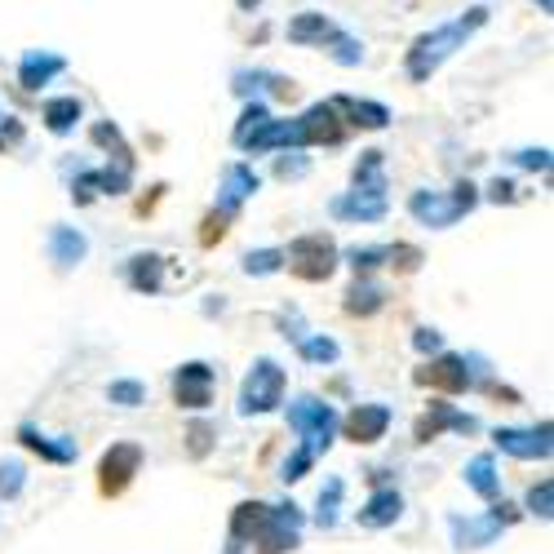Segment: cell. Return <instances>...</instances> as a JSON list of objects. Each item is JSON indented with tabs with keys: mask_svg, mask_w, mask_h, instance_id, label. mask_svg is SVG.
Returning a JSON list of instances; mask_svg holds the SVG:
<instances>
[{
	"mask_svg": "<svg viewBox=\"0 0 554 554\" xmlns=\"http://www.w3.org/2000/svg\"><path fill=\"white\" fill-rule=\"evenodd\" d=\"M484 23H488V9L475 5V9H466L461 18H453V23H444V27H435V32L417 36L413 49H408V80H417V85L430 80Z\"/></svg>",
	"mask_w": 554,
	"mask_h": 554,
	"instance_id": "6da1fadb",
	"label": "cell"
},
{
	"mask_svg": "<svg viewBox=\"0 0 554 554\" xmlns=\"http://www.w3.org/2000/svg\"><path fill=\"white\" fill-rule=\"evenodd\" d=\"M337 218L351 222H377L386 218V160L382 151H364L355 164V191L342 200H333Z\"/></svg>",
	"mask_w": 554,
	"mask_h": 554,
	"instance_id": "7a4b0ae2",
	"label": "cell"
},
{
	"mask_svg": "<svg viewBox=\"0 0 554 554\" xmlns=\"http://www.w3.org/2000/svg\"><path fill=\"white\" fill-rule=\"evenodd\" d=\"M475 204H479V191L470 187V182H457L453 196H444V191H413V196H408V213H413L422 227L444 231V227H453L457 218H466Z\"/></svg>",
	"mask_w": 554,
	"mask_h": 554,
	"instance_id": "3957f363",
	"label": "cell"
},
{
	"mask_svg": "<svg viewBox=\"0 0 554 554\" xmlns=\"http://www.w3.org/2000/svg\"><path fill=\"white\" fill-rule=\"evenodd\" d=\"M284 266H289L297 280L324 284L328 275L337 271V244H333V235H324V231L297 235V240L289 244V253H284Z\"/></svg>",
	"mask_w": 554,
	"mask_h": 554,
	"instance_id": "277c9868",
	"label": "cell"
},
{
	"mask_svg": "<svg viewBox=\"0 0 554 554\" xmlns=\"http://www.w3.org/2000/svg\"><path fill=\"white\" fill-rule=\"evenodd\" d=\"M289 426L302 435V448L311 457H320L328 444H333V430H337V413L333 404H324V399L315 395H302L289 404Z\"/></svg>",
	"mask_w": 554,
	"mask_h": 554,
	"instance_id": "5b68a950",
	"label": "cell"
},
{
	"mask_svg": "<svg viewBox=\"0 0 554 554\" xmlns=\"http://www.w3.org/2000/svg\"><path fill=\"white\" fill-rule=\"evenodd\" d=\"M284 404V368L275 359H258L253 373L244 377L240 386V413L253 417V413H271V408Z\"/></svg>",
	"mask_w": 554,
	"mask_h": 554,
	"instance_id": "8992f818",
	"label": "cell"
},
{
	"mask_svg": "<svg viewBox=\"0 0 554 554\" xmlns=\"http://www.w3.org/2000/svg\"><path fill=\"white\" fill-rule=\"evenodd\" d=\"M138 466H142V448L138 444H111L107 453H102V461H98V492H102V497H120V492L133 484Z\"/></svg>",
	"mask_w": 554,
	"mask_h": 554,
	"instance_id": "52a82bcc",
	"label": "cell"
},
{
	"mask_svg": "<svg viewBox=\"0 0 554 554\" xmlns=\"http://www.w3.org/2000/svg\"><path fill=\"white\" fill-rule=\"evenodd\" d=\"M515 506H492L488 515H479V519H453V541H457V550H484L497 541V532L506 528V523H515Z\"/></svg>",
	"mask_w": 554,
	"mask_h": 554,
	"instance_id": "ba28073f",
	"label": "cell"
},
{
	"mask_svg": "<svg viewBox=\"0 0 554 554\" xmlns=\"http://www.w3.org/2000/svg\"><path fill=\"white\" fill-rule=\"evenodd\" d=\"M297 532H302V510H297L293 501L289 506H271L262 532L253 537V546H258V554H284L297 546Z\"/></svg>",
	"mask_w": 554,
	"mask_h": 554,
	"instance_id": "9c48e42d",
	"label": "cell"
},
{
	"mask_svg": "<svg viewBox=\"0 0 554 554\" xmlns=\"http://www.w3.org/2000/svg\"><path fill=\"white\" fill-rule=\"evenodd\" d=\"M417 386H430V391H444V395H461L470 391V368H466V355H439L422 364L413 373Z\"/></svg>",
	"mask_w": 554,
	"mask_h": 554,
	"instance_id": "30bf717a",
	"label": "cell"
},
{
	"mask_svg": "<svg viewBox=\"0 0 554 554\" xmlns=\"http://www.w3.org/2000/svg\"><path fill=\"white\" fill-rule=\"evenodd\" d=\"M297 125H302V147H337V142L346 138V125H342L333 102L306 107V116L297 120Z\"/></svg>",
	"mask_w": 554,
	"mask_h": 554,
	"instance_id": "8fae6325",
	"label": "cell"
},
{
	"mask_svg": "<svg viewBox=\"0 0 554 554\" xmlns=\"http://www.w3.org/2000/svg\"><path fill=\"white\" fill-rule=\"evenodd\" d=\"M492 439H497L501 453L519 457V461H546L550 457V422H541V426H532V430L501 426Z\"/></svg>",
	"mask_w": 554,
	"mask_h": 554,
	"instance_id": "7c38bea8",
	"label": "cell"
},
{
	"mask_svg": "<svg viewBox=\"0 0 554 554\" xmlns=\"http://www.w3.org/2000/svg\"><path fill=\"white\" fill-rule=\"evenodd\" d=\"M444 430H461V435H470V430H479V422H475V417H466V413H457V408L444 404V399H435V404L417 417L413 439H417V444H430V439H439Z\"/></svg>",
	"mask_w": 554,
	"mask_h": 554,
	"instance_id": "4fadbf2b",
	"label": "cell"
},
{
	"mask_svg": "<svg viewBox=\"0 0 554 554\" xmlns=\"http://www.w3.org/2000/svg\"><path fill=\"white\" fill-rule=\"evenodd\" d=\"M173 399H178V408H209L213 404V368L182 364L178 377H173Z\"/></svg>",
	"mask_w": 554,
	"mask_h": 554,
	"instance_id": "5bb4252c",
	"label": "cell"
},
{
	"mask_svg": "<svg viewBox=\"0 0 554 554\" xmlns=\"http://www.w3.org/2000/svg\"><path fill=\"white\" fill-rule=\"evenodd\" d=\"M342 430L351 444H377V439L391 430V408L386 404H355L351 413H346Z\"/></svg>",
	"mask_w": 554,
	"mask_h": 554,
	"instance_id": "9a60e30c",
	"label": "cell"
},
{
	"mask_svg": "<svg viewBox=\"0 0 554 554\" xmlns=\"http://www.w3.org/2000/svg\"><path fill=\"white\" fill-rule=\"evenodd\" d=\"M258 187H262V182H258V173H253L249 164H227V173H222V187H218V209L222 213H235Z\"/></svg>",
	"mask_w": 554,
	"mask_h": 554,
	"instance_id": "2e32d148",
	"label": "cell"
},
{
	"mask_svg": "<svg viewBox=\"0 0 554 554\" xmlns=\"http://www.w3.org/2000/svg\"><path fill=\"white\" fill-rule=\"evenodd\" d=\"M404 515V497L395 488H377L373 497L364 501V510H355L359 528H391V523Z\"/></svg>",
	"mask_w": 554,
	"mask_h": 554,
	"instance_id": "e0dca14e",
	"label": "cell"
},
{
	"mask_svg": "<svg viewBox=\"0 0 554 554\" xmlns=\"http://www.w3.org/2000/svg\"><path fill=\"white\" fill-rule=\"evenodd\" d=\"M280 147H302V125H297V120H266V125L244 142V151H253V156L280 151Z\"/></svg>",
	"mask_w": 554,
	"mask_h": 554,
	"instance_id": "ac0fdd59",
	"label": "cell"
},
{
	"mask_svg": "<svg viewBox=\"0 0 554 554\" xmlns=\"http://www.w3.org/2000/svg\"><path fill=\"white\" fill-rule=\"evenodd\" d=\"M266 510H271V506H262V501H240V506H235V515H231V546H227V554H240V550H244V541L258 537L262 523H266Z\"/></svg>",
	"mask_w": 554,
	"mask_h": 554,
	"instance_id": "d6986e66",
	"label": "cell"
},
{
	"mask_svg": "<svg viewBox=\"0 0 554 554\" xmlns=\"http://www.w3.org/2000/svg\"><path fill=\"white\" fill-rule=\"evenodd\" d=\"M67 63L58 54H49V49H32V54L23 58V67H18V85L23 89H40V85H49V80L58 76Z\"/></svg>",
	"mask_w": 554,
	"mask_h": 554,
	"instance_id": "ffe728a7",
	"label": "cell"
},
{
	"mask_svg": "<svg viewBox=\"0 0 554 554\" xmlns=\"http://www.w3.org/2000/svg\"><path fill=\"white\" fill-rule=\"evenodd\" d=\"M85 253H89V244H85V235H80L76 227H54V231H49V258L63 266V271H71Z\"/></svg>",
	"mask_w": 554,
	"mask_h": 554,
	"instance_id": "44dd1931",
	"label": "cell"
},
{
	"mask_svg": "<svg viewBox=\"0 0 554 554\" xmlns=\"http://www.w3.org/2000/svg\"><path fill=\"white\" fill-rule=\"evenodd\" d=\"M337 116H351V125L359 129H386L391 125V111L382 102H359V98H333Z\"/></svg>",
	"mask_w": 554,
	"mask_h": 554,
	"instance_id": "7402d4cb",
	"label": "cell"
},
{
	"mask_svg": "<svg viewBox=\"0 0 554 554\" xmlns=\"http://www.w3.org/2000/svg\"><path fill=\"white\" fill-rule=\"evenodd\" d=\"M333 32H337V27L328 23L324 14H315V9H306V14H297L293 23H289V40H293V45H324Z\"/></svg>",
	"mask_w": 554,
	"mask_h": 554,
	"instance_id": "603a6c76",
	"label": "cell"
},
{
	"mask_svg": "<svg viewBox=\"0 0 554 554\" xmlns=\"http://www.w3.org/2000/svg\"><path fill=\"white\" fill-rule=\"evenodd\" d=\"M160 275H164L160 253H138V258H129V284L138 293H160Z\"/></svg>",
	"mask_w": 554,
	"mask_h": 554,
	"instance_id": "cb8c5ba5",
	"label": "cell"
},
{
	"mask_svg": "<svg viewBox=\"0 0 554 554\" xmlns=\"http://www.w3.org/2000/svg\"><path fill=\"white\" fill-rule=\"evenodd\" d=\"M466 484L479 492V497H497L501 492V479H497V461H492V453H479L475 461L466 466Z\"/></svg>",
	"mask_w": 554,
	"mask_h": 554,
	"instance_id": "d4e9b609",
	"label": "cell"
},
{
	"mask_svg": "<svg viewBox=\"0 0 554 554\" xmlns=\"http://www.w3.org/2000/svg\"><path fill=\"white\" fill-rule=\"evenodd\" d=\"M18 444L32 448V453L45 457V461H58V466H67V461L76 457V448H71V444H49V439L40 435L36 426H18Z\"/></svg>",
	"mask_w": 554,
	"mask_h": 554,
	"instance_id": "484cf974",
	"label": "cell"
},
{
	"mask_svg": "<svg viewBox=\"0 0 554 554\" xmlns=\"http://www.w3.org/2000/svg\"><path fill=\"white\" fill-rule=\"evenodd\" d=\"M386 306V297H382V289L377 284H368V280H355L351 289H346V315H377Z\"/></svg>",
	"mask_w": 554,
	"mask_h": 554,
	"instance_id": "4316f807",
	"label": "cell"
},
{
	"mask_svg": "<svg viewBox=\"0 0 554 554\" xmlns=\"http://www.w3.org/2000/svg\"><path fill=\"white\" fill-rule=\"evenodd\" d=\"M80 120V102L76 98H54L45 102V129L49 133H67Z\"/></svg>",
	"mask_w": 554,
	"mask_h": 554,
	"instance_id": "83f0119b",
	"label": "cell"
},
{
	"mask_svg": "<svg viewBox=\"0 0 554 554\" xmlns=\"http://www.w3.org/2000/svg\"><path fill=\"white\" fill-rule=\"evenodd\" d=\"M342 492H346V484L337 475L324 479V488H320V515H315V519H320V528H333V523H337V510H342Z\"/></svg>",
	"mask_w": 554,
	"mask_h": 554,
	"instance_id": "f1b7e54d",
	"label": "cell"
},
{
	"mask_svg": "<svg viewBox=\"0 0 554 554\" xmlns=\"http://www.w3.org/2000/svg\"><path fill=\"white\" fill-rule=\"evenodd\" d=\"M266 120H271V111H266V102H249V107H244V116H240V125H235V147H244V142L253 138V133H258Z\"/></svg>",
	"mask_w": 554,
	"mask_h": 554,
	"instance_id": "f546056e",
	"label": "cell"
},
{
	"mask_svg": "<svg viewBox=\"0 0 554 554\" xmlns=\"http://www.w3.org/2000/svg\"><path fill=\"white\" fill-rule=\"evenodd\" d=\"M297 351H302V359H311V364H333V359L342 355L333 337H306V333L297 337Z\"/></svg>",
	"mask_w": 554,
	"mask_h": 554,
	"instance_id": "4dcf8cb0",
	"label": "cell"
},
{
	"mask_svg": "<svg viewBox=\"0 0 554 554\" xmlns=\"http://www.w3.org/2000/svg\"><path fill=\"white\" fill-rule=\"evenodd\" d=\"M324 45H333L328 54H333L342 67H359V58H364V45H359V40H351L346 32H333V36L324 40Z\"/></svg>",
	"mask_w": 554,
	"mask_h": 554,
	"instance_id": "1f68e13d",
	"label": "cell"
},
{
	"mask_svg": "<svg viewBox=\"0 0 554 554\" xmlns=\"http://www.w3.org/2000/svg\"><path fill=\"white\" fill-rule=\"evenodd\" d=\"M386 266L399 275H413L417 266H422V249H413V244H391V249H386Z\"/></svg>",
	"mask_w": 554,
	"mask_h": 554,
	"instance_id": "d6a6232c",
	"label": "cell"
},
{
	"mask_svg": "<svg viewBox=\"0 0 554 554\" xmlns=\"http://www.w3.org/2000/svg\"><path fill=\"white\" fill-rule=\"evenodd\" d=\"M107 399H111V404H120V408H138L142 399H147V386H142V382H111Z\"/></svg>",
	"mask_w": 554,
	"mask_h": 554,
	"instance_id": "836d02e7",
	"label": "cell"
},
{
	"mask_svg": "<svg viewBox=\"0 0 554 554\" xmlns=\"http://www.w3.org/2000/svg\"><path fill=\"white\" fill-rule=\"evenodd\" d=\"M284 266V253L280 249H258V253H249L244 258V271L249 275H275Z\"/></svg>",
	"mask_w": 554,
	"mask_h": 554,
	"instance_id": "e575fe53",
	"label": "cell"
},
{
	"mask_svg": "<svg viewBox=\"0 0 554 554\" xmlns=\"http://www.w3.org/2000/svg\"><path fill=\"white\" fill-rule=\"evenodd\" d=\"M227 227H231V213H222V209H213L209 218L200 222V244L204 249H213V244L222 240V235H227Z\"/></svg>",
	"mask_w": 554,
	"mask_h": 554,
	"instance_id": "d590c367",
	"label": "cell"
},
{
	"mask_svg": "<svg viewBox=\"0 0 554 554\" xmlns=\"http://www.w3.org/2000/svg\"><path fill=\"white\" fill-rule=\"evenodd\" d=\"M528 510H532V515H541V519L554 515V484H550V479L532 484V492H528Z\"/></svg>",
	"mask_w": 554,
	"mask_h": 554,
	"instance_id": "8d00e7d4",
	"label": "cell"
},
{
	"mask_svg": "<svg viewBox=\"0 0 554 554\" xmlns=\"http://www.w3.org/2000/svg\"><path fill=\"white\" fill-rule=\"evenodd\" d=\"M18 492H23V466H18V461H5V466H0V497L14 501Z\"/></svg>",
	"mask_w": 554,
	"mask_h": 554,
	"instance_id": "74e56055",
	"label": "cell"
},
{
	"mask_svg": "<svg viewBox=\"0 0 554 554\" xmlns=\"http://www.w3.org/2000/svg\"><path fill=\"white\" fill-rule=\"evenodd\" d=\"M386 262V249H351V266L359 275H368V271H377V266Z\"/></svg>",
	"mask_w": 554,
	"mask_h": 554,
	"instance_id": "f35d334b",
	"label": "cell"
},
{
	"mask_svg": "<svg viewBox=\"0 0 554 554\" xmlns=\"http://www.w3.org/2000/svg\"><path fill=\"white\" fill-rule=\"evenodd\" d=\"M311 453H306V448H297V453L289 457V461H284V484H297V479H302L306 475V470H311Z\"/></svg>",
	"mask_w": 554,
	"mask_h": 554,
	"instance_id": "ab89813d",
	"label": "cell"
},
{
	"mask_svg": "<svg viewBox=\"0 0 554 554\" xmlns=\"http://www.w3.org/2000/svg\"><path fill=\"white\" fill-rule=\"evenodd\" d=\"M209 444H213V430L204 426V422H196L187 430V448H191V457H204L209 453Z\"/></svg>",
	"mask_w": 554,
	"mask_h": 554,
	"instance_id": "60d3db41",
	"label": "cell"
},
{
	"mask_svg": "<svg viewBox=\"0 0 554 554\" xmlns=\"http://www.w3.org/2000/svg\"><path fill=\"white\" fill-rule=\"evenodd\" d=\"M289 156H293V160H280V164H275V173H280V178H302V173H306L302 147H293V151H289Z\"/></svg>",
	"mask_w": 554,
	"mask_h": 554,
	"instance_id": "b9f144b4",
	"label": "cell"
},
{
	"mask_svg": "<svg viewBox=\"0 0 554 554\" xmlns=\"http://www.w3.org/2000/svg\"><path fill=\"white\" fill-rule=\"evenodd\" d=\"M18 142H23V125H18V120H9V125H5V129H0V151L18 147Z\"/></svg>",
	"mask_w": 554,
	"mask_h": 554,
	"instance_id": "7bdbcfd3",
	"label": "cell"
},
{
	"mask_svg": "<svg viewBox=\"0 0 554 554\" xmlns=\"http://www.w3.org/2000/svg\"><path fill=\"white\" fill-rule=\"evenodd\" d=\"M523 169H550V151H519Z\"/></svg>",
	"mask_w": 554,
	"mask_h": 554,
	"instance_id": "ee69618b",
	"label": "cell"
},
{
	"mask_svg": "<svg viewBox=\"0 0 554 554\" xmlns=\"http://www.w3.org/2000/svg\"><path fill=\"white\" fill-rule=\"evenodd\" d=\"M488 200H497V204H510V200H515V182H492V187H488Z\"/></svg>",
	"mask_w": 554,
	"mask_h": 554,
	"instance_id": "f6af8a7d",
	"label": "cell"
},
{
	"mask_svg": "<svg viewBox=\"0 0 554 554\" xmlns=\"http://www.w3.org/2000/svg\"><path fill=\"white\" fill-rule=\"evenodd\" d=\"M413 342H417V351H439V333H435V328H417Z\"/></svg>",
	"mask_w": 554,
	"mask_h": 554,
	"instance_id": "bcb514c9",
	"label": "cell"
},
{
	"mask_svg": "<svg viewBox=\"0 0 554 554\" xmlns=\"http://www.w3.org/2000/svg\"><path fill=\"white\" fill-rule=\"evenodd\" d=\"M537 5H541V14H550V9H554V0H537Z\"/></svg>",
	"mask_w": 554,
	"mask_h": 554,
	"instance_id": "7dc6e473",
	"label": "cell"
},
{
	"mask_svg": "<svg viewBox=\"0 0 554 554\" xmlns=\"http://www.w3.org/2000/svg\"><path fill=\"white\" fill-rule=\"evenodd\" d=\"M262 5V0H240V9H258Z\"/></svg>",
	"mask_w": 554,
	"mask_h": 554,
	"instance_id": "c3c4849f",
	"label": "cell"
}]
</instances>
